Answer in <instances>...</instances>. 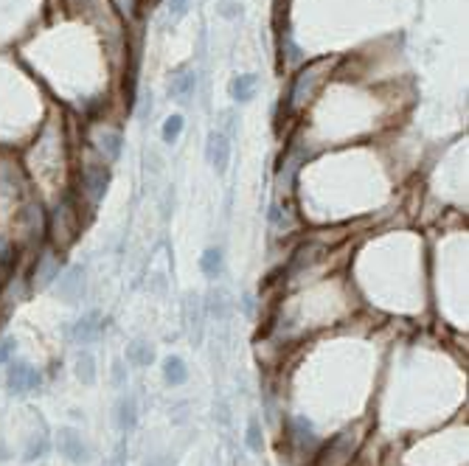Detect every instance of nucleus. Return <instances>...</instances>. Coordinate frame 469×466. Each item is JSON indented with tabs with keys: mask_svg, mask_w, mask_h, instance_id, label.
Wrapping results in <instances>:
<instances>
[{
	"mask_svg": "<svg viewBox=\"0 0 469 466\" xmlns=\"http://www.w3.org/2000/svg\"><path fill=\"white\" fill-rule=\"evenodd\" d=\"M42 376L37 368H31L28 363H12L9 365V374H6V385L12 393H28L34 388H40Z\"/></svg>",
	"mask_w": 469,
	"mask_h": 466,
	"instance_id": "obj_6",
	"label": "nucleus"
},
{
	"mask_svg": "<svg viewBox=\"0 0 469 466\" xmlns=\"http://www.w3.org/2000/svg\"><path fill=\"white\" fill-rule=\"evenodd\" d=\"M360 444H363V435H360L357 427L354 430H343L318 452L315 466H352Z\"/></svg>",
	"mask_w": 469,
	"mask_h": 466,
	"instance_id": "obj_2",
	"label": "nucleus"
},
{
	"mask_svg": "<svg viewBox=\"0 0 469 466\" xmlns=\"http://www.w3.org/2000/svg\"><path fill=\"white\" fill-rule=\"evenodd\" d=\"M101 328H104V326H101V315H99V312H88V315L79 317V323L74 326V338H76V343L88 346V343L99 340Z\"/></svg>",
	"mask_w": 469,
	"mask_h": 466,
	"instance_id": "obj_11",
	"label": "nucleus"
},
{
	"mask_svg": "<svg viewBox=\"0 0 469 466\" xmlns=\"http://www.w3.org/2000/svg\"><path fill=\"white\" fill-rule=\"evenodd\" d=\"M222 250L220 247H208L206 253H203V258H199V270H203L208 278H217L220 273H222Z\"/></svg>",
	"mask_w": 469,
	"mask_h": 466,
	"instance_id": "obj_14",
	"label": "nucleus"
},
{
	"mask_svg": "<svg viewBox=\"0 0 469 466\" xmlns=\"http://www.w3.org/2000/svg\"><path fill=\"white\" fill-rule=\"evenodd\" d=\"M99 152L104 155V160H115L121 152V135L118 132H104L99 138Z\"/></svg>",
	"mask_w": 469,
	"mask_h": 466,
	"instance_id": "obj_17",
	"label": "nucleus"
},
{
	"mask_svg": "<svg viewBox=\"0 0 469 466\" xmlns=\"http://www.w3.org/2000/svg\"><path fill=\"white\" fill-rule=\"evenodd\" d=\"M82 231V211L76 208V203L71 197H65L56 203V208L48 214V225H45V233L51 239V247H56L59 253H65L79 236Z\"/></svg>",
	"mask_w": 469,
	"mask_h": 466,
	"instance_id": "obj_1",
	"label": "nucleus"
},
{
	"mask_svg": "<svg viewBox=\"0 0 469 466\" xmlns=\"http://www.w3.org/2000/svg\"><path fill=\"white\" fill-rule=\"evenodd\" d=\"M256 88H258V76L256 74H245V76H236L231 82V96L236 101H250L253 93H256Z\"/></svg>",
	"mask_w": 469,
	"mask_h": 466,
	"instance_id": "obj_13",
	"label": "nucleus"
},
{
	"mask_svg": "<svg viewBox=\"0 0 469 466\" xmlns=\"http://www.w3.org/2000/svg\"><path fill=\"white\" fill-rule=\"evenodd\" d=\"M194 88H197V76H194L191 71H180V74L172 79L169 93H172L174 99H186V96H191V93H194Z\"/></svg>",
	"mask_w": 469,
	"mask_h": 466,
	"instance_id": "obj_15",
	"label": "nucleus"
},
{
	"mask_svg": "<svg viewBox=\"0 0 469 466\" xmlns=\"http://www.w3.org/2000/svg\"><path fill=\"white\" fill-rule=\"evenodd\" d=\"M188 3H191V0H169V12H172V17H183V15L188 12Z\"/></svg>",
	"mask_w": 469,
	"mask_h": 466,
	"instance_id": "obj_26",
	"label": "nucleus"
},
{
	"mask_svg": "<svg viewBox=\"0 0 469 466\" xmlns=\"http://www.w3.org/2000/svg\"><path fill=\"white\" fill-rule=\"evenodd\" d=\"M261 447H264V441H261V427H258V422H250V424H247V449L261 452Z\"/></svg>",
	"mask_w": 469,
	"mask_h": 466,
	"instance_id": "obj_23",
	"label": "nucleus"
},
{
	"mask_svg": "<svg viewBox=\"0 0 469 466\" xmlns=\"http://www.w3.org/2000/svg\"><path fill=\"white\" fill-rule=\"evenodd\" d=\"M56 287H59V295H62L65 301L76 303V301L85 295V270H82V267H68L65 273H59Z\"/></svg>",
	"mask_w": 469,
	"mask_h": 466,
	"instance_id": "obj_8",
	"label": "nucleus"
},
{
	"mask_svg": "<svg viewBox=\"0 0 469 466\" xmlns=\"http://www.w3.org/2000/svg\"><path fill=\"white\" fill-rule=\"evenodd\" d=\"M115 385H124V365L115 363Z\"/></svg>",
	"mask_w": 469,
	"mask_h": 466,
	"instance_id": "obj_30",
	"label": "nucleus"
},
{
	"mask_svg": "<svg viewBox=\"0 0 469 466\" xmlns=\"http://www.w3.org/2000/svg\"><path fill=\"white\" fill-rule=\"evenodd\" d=\"M115 422H118V427H121L124 433L135 427L138 410H135V399H132V396H124L121 402H118V408H115Z\"/></svg>",
	"mask_w": 469,
	"mask_h": 466,
	"instance_id": "obj_12",
	"label": "nucleus"
},
{
	"mask_svg": "<svg viewBox=\"0 0 469 466\" xmlns=\"http://www.w3.org/2000/svg\"><path fill=\"white\" fill-rule=\"evenodd\" d=\"M12 354V343L9 340H0V363H6Z\"/></svg>",
	"mask_w": 469,
	"mask_h": 466,
	"instance_id": "obj_29",
	"label": "nucleus"
},
{
	"mask_svg": "<svg viewBox=\"0 0 469 466\" xmlns=\"http://www.w3.org/2000/svg\"><path fill=\"white\" fill-rule=\"evenodd\" d=\"M12 264H15V242L0 236V270L12 267Z\"/></svg>",
	"mask_w": 469,
	"mask_h": 466,
	"instance_id": "obj_22",
	"label": "nucleus"
},
{
	"mask_svg": "<svg viewBox=\"0 0 469 466\" xmlns=\"http://www.w3.org/2000/svg\"><path fill=\"white\" fill-rule=\"evenodd\" d=\"M206 155H208V163H211L220 174H225L228 160H231V144H228V138L222 135V132H211V135H208Z\"/></svg>",
	"mask_w": 469,
	"mask_h": 466,
	"instance_id": "obj_10",
	"label": "nucleus"
},
{
	"mask_svg": "<svg viewBox=\"0 0 469 466\" xmlns=\"http://www.w3.org/2000/svg\"><path fill=\"white\" fill-rule=\"evenodd\" d=\"M183 115H172V118H166L163 121V129H161V135H163V141L166 144H174L177 138H180V132H183Z\"/></svg>",
	"mask_w": 469,
	"mask_h": 466,
	"instance_id": "obj_20",
	"label": "nucleus"
},
{
	"mask_svg": "<svg viewBox=\"0 0 469 466\" xmlns=\"http://www.w3.org/2000/svg\"><path fill=\"white\" fill-rule=\"evenodd\" d=\"M293 441L301 444V447H312V444H315L312 427H309L304 419H295V422H293Z\"/></svg>",
	"mask_w": 469,
	"mask_h": 466,
	"instance_id": "obj_21",
	"label": "nucleus"
},
{
	"mask_svg": "<svg viewBox=\"0 0 469 466\" xmlns=\"http://www.w3.org/2000/svg\"><path fill=\"white\" fill-rule=\"evenodd\" d=\"M217 12L222 15V17H236L239 15V0H220V3H217Z\"/></svg>",
	"mask_w": 469,
	"mask_h": 466,
	"instance_id": "obj_25",
	"label": "nucleus"
},
{
	"mask_svg": "<svg viewBox=\"0 0 469 466\" xmlns=\"http://www.w3.org/2000/svg\"><path fill=\"white\" fill-rule=\"evenodd\" d=\"M62 273V253L56 247H42L37 261H34V270H31V290H48L51 284H56Z\"/></svg>",
	"mask_w": 469,
	"mask_h": 466,
	"instance_id": "obj_3",
	"label": "nucleus"
},
{
	"mask_svg": "<svg viewBox=\"0 0 469 466\" xmlns=\"http://www.w3.org/2000/svg\"><path fill=\"white\" fill-rule=\"evenodd\" d=\"M115 3L124 15H135V9H138V0H115Z\"/></svg>",
	"mask_w": 469,
	"mask_h": 466,
	"instance_id": "obj_28",
	"label": "nucleus"
},
{
	"mask_svg": "<svg viewBox=\"0 0 469 466\" xmlns=\"http://www.w3.org/2000/svg\"><path fill=\"white\" fill-rule=\"evenodd\" d=\"M56 447H59V452H62L65 458H68L71 463H85V460L90 458L88 447L82 444V438H79V435H76V430H71V427H62V430H59Z\"/></svg>",
	"mask_w": 469,
	"mask_h": 466,
	"instance_id": "obj_9",
	"label": "nucleus"
},
{
	"mask_svg": "<svg viewBox=\"0 0 469 466\" xmlns=\"http://www.w3.org/2000/svg\"><path fill=\"white\" fill-rule=\"evenodd\" d=\"M126 360L132 363V365H149L152 360H155V351L147 346V343H132L129 346V351H126Z\"/></svg>",
	"mask_w": 469,
	"mask_h": 466,
	"instance_id": "obj_19",
	"label": "nucleus"
},
{
	"mask_svg": "<svg viewBox=\"0 0 469 466\" xmlns=\"http://www.w3.org/2000/svg\"><path fill=\"white\" fill-rule=\"evenodd\" d=\"M211 309H214L220 317L225 315V292H222V290H220V292H211Z\"/></svg>",
	"mask_w": 469,
	"mask_h": 466,
	"instance_id": "obj_27",
	"label": "nucleus"
},
{
	"mask_svg": "<svg viewBox=\"0 0 469 466\" xmlns=\"http://www.w3.org/2000/svg\"><path fill=\"white\" fill-rule=\"evenodd\" d=\"M45 225H48V217L40 211V206L28 203L20 214H17V231L26 242H37L42 233H45Z\"/></svg>",
	"mask_w": 469,
	"mask_h": 466,
	"instance_id": "obj_5",
	"label": "nucleus"
},
{
	"mask_svg": "<svg viewBox=\"0 0 469 466\" xmlns=\"http://www.w3.org/2000/svg\"><path fill=\"white\" fill-rule=\"evenodd\" d=\"M76 376H79L85 385H93V382H96V360H93V354H88V351L79 354V360H76Z\"/></svg>",
	"mask_w": 469,
	"mask_h": 466,
	"instance_id": "obj_18",
	"label": "nucleus"
},
{
	"mask_svg": "<svg viewBox=\"0 0 469 466\" xmlns=\"http://www.w3.org/2000/svg\"><path fill=\"white\" fill-rule=\"evenodd\" d=\"M163 376H166L169 385H183L188 379V368L180 357H166L163 360Z\"/></svg>",
	"mask_w": 469,
	"mask_h": 466,
	"instance_id": "obj_16",
	"label": "nucleus"
},
{
	"mask_svg": "<svg viewBox=\"0 0 469 466\" xmlns=\"http://www.w3.org/2000/svg\"><path fill=\"white\" fill-rule=\"evenodd\" d=\"M107 183H110V172L107 166H85L82 172V197L88 199L90 206H99L104 194H107Z\"/></svg>",
	"mask_w": 469,
	"mask_h": 466,
	"instance_id": "obj_4",
	"label": "nucleus"
},
{
	"mask_svg": "<svg viewBox=\"0 0 469 466\" xmlns=\"http://www.w3.org/2000/svg\"><path fill=\"white\" fill-rule=\"evenodd\" d=\"M45 449H48V441H45V438L31 441V447L26 449V460H37V458H42V455H45Z\"/></svg>",
	"mask_w": 469,
	"mask_h": 466,
	"instance_id": "obj_24",
	"label": "nucleus"
},
{
	"mask_svg": "<svg viewBox=\"0 0 469 466\" xmlns=\"http://www.w3.org/2000/svg\"><path fill=\"white\" fill-rule=\"evenodd\" d=\"M329 68V62H315V65H309V68L295 79V88H293V101L295 104H304L312 93H315V88H318V82L323 79L320 74Z\"/></svg>",
	"mask_w": 469,
	"mask_h": 466,
	"instance_id": "obj_7",
	"label": "nucleus"
}]
</instances>
